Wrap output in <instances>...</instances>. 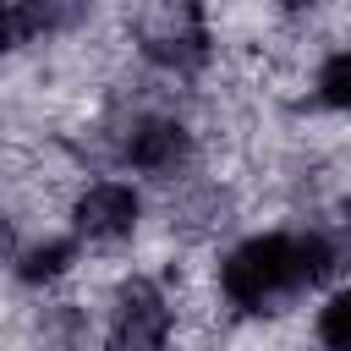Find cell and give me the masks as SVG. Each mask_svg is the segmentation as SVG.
<instances>
[{
    "instance_id": "6da1fadb",
    "label": "cell",
    "mask_w": 351,
    "mask_h": 351,
    "mask_svg": "<svg viewBox=\"0 0 351 351\" xmlns=\"http://www.w3.org/2000/svg\"><path fill=\"white\" fill-rule=\"evenodd\" d=\"M340 269V247L324 230H263L225 252L219 291L236 313H285L296 296L318 291Z\"/></svg>"
},
{
    "instance_id": "7a4b0ae2",
    "label": "cell",
    "mask_w": 351,
    "mask_h": 351,
    "mask_svg": "<svg viewBox=\"0 0 351 351\" xmlns=\"http://www.w3.org/2000/svg\"><path fill=\"white\" fill-rule=\"evenodd\" d=\"M132 33H137L143 60L159 66V71H170V77L203 71L208 55H214V33H208L203 0H143Z\"/></svg>"
},
{
    "instance_id": "3957f363",
    "label": "cell",
    "mask_w": 351,
    "mask_h": 351,
    "mask_svg": "<svg viewBox=\"0 0 351 351\" xmlns=\"http://www.w3.org/2000/svg\"><path fill=\"white\" fill-rule=\"evenodd\" d=\"M176 329L170 296L159 291V280L148 274H126L110 296V318H104V340L110 351H165Z\"/></svg>"
},
{
    "instance_id": "277c9868",
    "label": "cell",
    "mask_w": 351,
    "mask_h": 351,
    "mask_svg": "<svg viewBox=\"0 0 351 351\" xmlns=\"http://www.w3.org/2000/svg\"><path fill=\"white\" fill-rule=\"evenodd\" d=\"M137 219H143V197L132 181H93L71 203V236L82 247H115L137 230Z\"/></svg>"
},
{
    "instance_id": "5b68a950",
    "label": "cell",
    "mask_w": 351,
    "mask_h": 351,
    "mask_svg": "<svg viewBox=\"0 0 351 351\" xmlns=\"http://www.w3.org/2000/svg\"><path fill=\"white\" fill-rule=\"evenodd\" d=\"M192 154V132L176 115H137L121 137V159L143 176H170L176 165H186Z\"/></svg>"
},
{
    "instance_id": "8992f818",
    "label": "cell",
    "mask_w": 351,
    "mask_h": 351,
    "mask_svg": "<svg viewBox=\"0 0 351 351\" xmlns=\"http://www.w3.org/2000/svg\"><path fill=\"white\" fill-rule=\"evenodd\" d=\"M77 252H82L77 236H38V241H27L16 252V280L22 285H49L77 263Z\"/></svg>"
},
{
    "instance_id": "52a82bcc",
    "label": "cell",
    "mask_w": 351,
    "mask_h": 351,
    "mask_svg": "<svg viewBox=\"0 0 351 351\" xmlns=\"http://www.w3.org/2000/svg\"><path fill=\"white\" fill-rule=\"evenodd\" d=\"M66 27V0H11L5 5V38L11 49L44 38V33H60Z\"/></svg>"
},
{
    "instance_id": "ba28073f",
    "label": "cell",
    "mask_w": 351,
    "mask_h": 351,
    "mask_svg": "<svg viewBox=\"0 0 351 351\" xmlns=\"http://www.w3.org/2000/svg\"><path fill=\"white\" fill-rule=\"evenodd\" d=\"M313 335H318L324 351H351V280L324 296V307L313 318Z\"/></svg>"
},
{
    "instance_id": "9c48e42d",
    "label": "cell",
    "mask_w": 351,
    "mask_h": 351,
    "mask_svg": "<svg viewBox=\"0 0 351 351\" xmlns=\"http://www.w3.org/2000/svg\"><path fill=\"white\" fill-rule=\"evenodd\" d=\"M313 88H318V99H324L329 110H346V115H351V49H335V55L318 66Z\"/></svg>"
},
{
    "instance_id": "30bf717a",
    "label": "cell",
    "mask_w": 351,
    "mask_h": 351,
    "mask_svg": "<svg viewBox=\"0 0 351 351\" xmlns=\"http://www.w3.org/2000/svg\"><path fill=\"white\" fill-rule=\"evenodd\" d=\"M318 0H280V11H313Z\"/></svg>"
}]
</instances>
